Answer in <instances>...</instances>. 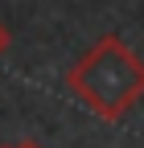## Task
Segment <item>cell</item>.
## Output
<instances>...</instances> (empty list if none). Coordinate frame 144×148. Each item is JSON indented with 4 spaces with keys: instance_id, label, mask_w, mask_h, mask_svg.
Here are the masks:
<instances>
[{
    "instance_id": "cell-2",
    "label": "cell",
    "mask_w": 144,
    "mask_h": 148,
    "mask_svg": "<svg viewBox=\"0 0 144 148\" xmlns=\"http://www.w3.org/2000/svg\"><path fill=\"white\" fill-rule=\"evenodd\" d=\"M8 45H12V33H8V25H4V21H0V58L8 53Z\"/></svg>"
},
{
    "instance_id": "cell-1",
    "label": "cell",
    "mask_w": 144,
    "mask_h": 148,
    "mask_svg": "<svg viewBox=\"0 0 144 148\" xmlns=\"http://www.w3.org/2000/svg\"><path fill=\"white\" fill-rule=\"evenodd\" d=\"M62 86L99 119L115 123L144 99V62L123 37L103 33L99 41H91V49L70 62Z\"/></svg>"
},
{
    "instance_id": "cell-4",
    "label": "cell",
    "mask_w": 144,
    "mask_h": 148,
    "mask_svg": "<svg viewBox=\"0 0 144 148\" xmlns=\"http://www.w3.org/2000/svg\"><path fill=\"white\" fill-rule=\"evenodd\" d=\"M0 148H8V144H0Z\"/></svg>"
},
{
    "instance_id": "cell-3",
    "label": "cell",
    "mask_w": 144,
    "mask_h": 148,
    "mask_svg": "<svg viewBox=\"0 0 144 148\" xmlns=\"http://www.w3.org/2000/svg\"><path fill=\"white\" fill-rule=\"evenodd\" d=\"M8 148H45V144H37V140H16V144H8Z\"/></svg>"
}]
</instances>
